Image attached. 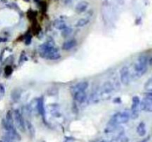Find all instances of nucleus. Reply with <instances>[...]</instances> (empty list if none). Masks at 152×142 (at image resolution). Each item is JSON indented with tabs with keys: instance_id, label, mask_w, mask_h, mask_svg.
Instances as JSON below:
<instances>
[{
	"instance_id": "1",
	"label": "nucleus",
	"mask_w": 152,
	"mask_h": 142,
	"mask_svg": "<svg viewBox=\"0 0 152 142\" xmlns=\"http://www.w3.org/2000/svg\"><path fill=\"white\" fill-rule=\"evenodd\" d=\"M131 118V115L129 112L127 111H124V112H117V113L114 114L111 118L110 119L109 124L111 127H114V126L119 125L121 124H126L129 121Z\"/></svg>"
},
{
	"instance_id": "2",
	"label": "nucleus",
	"mask_w": 152,
	"mask_h": 142,
	"mask_svg": "<svg viewBox=\"0 0 152 142\" xmlns=\"http://www.w3.org/2000/svg\"><path fill=\"white\" fill-rule=\"evenodd\" d=\"M148 58L146 56H140L134 64L135 73L138 77L143 75L148 70Z\"/></svg>"
},
{
	"instance_id": "3",
	"label": "nucleus",
	"mask_w": 152,
	"mask_h": 142,
	"mask_svg": "<svg viewBox=\"0 0 152 142\" xmlns=\"http://www.w3.org/2000/svg\"><path fill=\"white\" fill-rule=\"evenodd\" d=\"M13 120L16 124V127L20 131L25 132V123L24 121V118L22 117V115L19 110L16 109L13 112Z\"/></svg>"
},
{
	"instance_id": "4",
	"label": "nucleus",
	"mask_w": 152,
	"mask_h": 142,
	"mask_svg": "<svg viewBox=\"0 0 152 142\" xmlns=\"http://www.w3.org/2000/svg\"><path fill=\"white\" fill-rule=\"evenodd\" d=\"M140 104V99L138 96H134L132 99V112H131V118L132 119H136L139 116V109Z\"/></svg>"
},
{
	"instance_id": "5",
	"label": "nucleus",
	"mask_w": 152,
	"mask_h": 142,
	"mask_svg": "<svg viewBox=\"0 0 152 142\" xmlns=\"http://www.w3.org/2000/svg\"><path fill=\"white\" fill-rule=\"evenodd\" d=\"M113 91H114V87H113L112 83L110 81H106L102 84L100 96L104 99H108L112 94Z\"/></svg>"
},
{
	"instance_id": "6",
	"label": "nucleus",
	"mask_w": 152,
	"mask_h": 142,
	"mask_svg": "<svg viewBox=\"0 0 152 142\" xmlns=\"http://www.w3.org/2000/svg\"><path fill=\"white\" fill-rule=\"evenodd\" d=\"M120 81L124 85H128L130 81V73H129V67L126 66L123 67L120 70Z\"/></svg>"
},
{
	"instance_id": "7",
	"label": "nucleus",
	"mask_w": 152,
	"mask_h": 142,
	"mask_svg": "<svg viewBox=\"0 0 152 142\" xmlns=\"http://www.w3.org/2000/svg\"><path fill=\"white\" fill-rule=\"evenodd\" d=\"M140 109L145 112H152V101L144 98L140 104Z\"/></svg>"
},
{
	"instance_id": "8",
	"label": "nucleus",
	"mask_w": 152,
	"mask_h": 142,
	"mask_svg": "<svg viewBox=\"0 0 152 142\" xmlns=\"http://www.w3.org/2000/svg\"><path fill=\"white\" fill-rule=\"evenodd\" d=\"M42 56L46 59H50V60H56V59L60 58V54L58 53V50L56 48L53 49V50L48 52V53H44V54H42Z\"/></svg>"
},
{
	"instance_id": "9",
	"label": "nucleus",
	"mask_w": 152,
	"mask_h": 142,
	"mask_svg": "<svg viewBox=\"0 0 152 142\" xmlns=\"http://www.w3.org/2000/svg\"><path fill=\"white\" fill-rule=\"evenodd\" d=\"M87 99L86 91H77L74 93V99L79 103H83Z\"/></svg>"
},
{
	"instance_id": "10",
	"label": "nucleus",
	"mask_w": 152,
	"mask_h": 142,
	"mask_svg": "<svg viewBox=\"0 0 152 142\" xmlns=\"http://www.w3.org/2000/svg\"><path fill=\"white\" fill-rule=\"evenodd\" d=\"M88 87V81H82V82L78 83L74 87V93H76L77 91H86Z\"/></svg>"
},
{
	"instance_id": "11",
	"label": "nucleus",
	"mask_w": 152,
	"mask_h": 142,
	"mask_svg": "<svg viewBox=\"0 0 152 142\" xmlns=\"http://www.w3.org/2000/svg\"><path fill=\"white\" fill-rule=\"evenodd\" d=\"M88 6V3L86 1H80L77 4V5L76 6V11L77 13H83L85 10L87 9Z\"/></svg>"
},
{
	"instance_id": "12",
	"label": "nucleus",
	"mask_w": 152,
	"mask_h": 142,
	"mask_svg": "<svg viewBox=\"0 0 152 142\" xmlns=\"http://www.w3.org/2000/svg\"><path fill=\"white\" fill-rule=\"evenodd\" d=\"M37 110H38L39 113L44 116L45 113V106H44V101H43L42 98H40L37 100Z\"/></svg>"
},
{
	"instance_id": "13",
	"label": "nucleus",
	"mask_w": 152,
	"mask_h": 142,
	"mask_svg": "<svg viewBox=\"0 0 152 142\" xmlns=\"http://www.w3.org/2000/svg\"><path fill=\"white\" fill-rule=\"evenodd\" d=\"M77 44V41L75 39H71L68 41H65L62 45V49L65 50H69L75 47Z\"/></svg>"
},
{
	"instance_id": "14",
	"label": "nucleus",
	"mask_w": 152,
	"mask_h": 142,
	"mask_svg": "<svg viewBox=\"0 0 152 142\" xmlns=\"http://www.w3.org/2000/svg\"><path fill=\"white\" fill-rule=\"evenodd\" d=\"M137 132L138 135H139L140 136L145 135V134H146V127H145V123H140L137 128Z\"/></svg>"
},
{
	"instance_id": "15",
	"label": "nucleus",
	"mask_w": 152,
	"mask_h": 142,
	"mask_svg": "<svg viewBox=\"0 0 152 142\" xmlns=\"http://www.w3.org/2000/svg\"><path fill=\"white\" fill-rule=\"evenodd\" d=\"M53 26L56 29L58 30H63L66 28V24L64 21L62 20H56L53 23Z\"/></svg>"
},
{
	"instance_id": "16",
	"label": "nucleus",
	"mask_w": 152,
	"mask_h": 142,
	"mask_svg": "<svg viewBox=\"0 0 152 142\" xmlns=\"http://www.w3.org/2000/svg\"><path fill=\"white\" fill-rule=\"evenodd\" d=\"M26 125H27V128H28V132H29L30 135H31V136H34V135H35V129H34L33 124H31L30 121H27Z\"/></svg>"
},
{
	"instance_id": "17",
	"label": "nucleus",
	"mask_w": 152,
	"mask_h": 142,
	"mask_svg": "<svg viewBox=\"0 0 152 142\" xmlns=\"http://www.w3.org/2000/svg\"><path fill=\"white\" fill-rule=\"evenodd\" d=\"M88 19H80V20L77 22L75 26L77 27V28H83V27L86 26V25L88 23Z\"/></svg>"
},
{
	"instance_id": "18",
	"label": "nucleus",
	"mask_w": 152,
	"mask_h": 142,
	"mask_svg": "<svg viewBox=\"0 0 152 142\" xmlns=\"http://www.w3.org/2000/svg\"><path fill=\"white\" fill-rule=\"evenodd\" d=\"M6 121H7L10 124H13V122H14V120H13V116L12 115V112L10 111H8L7 112V115H6Z\"/></svg>"
},
{
	"instance_id": "19",
	"label": "nucleus",
	"mask_w": 152,
	"mask_h": 142,
	"mask_svg": "<svg viewBox=\"0 0 152 142\" xmlns=\"http://www.w3.org/2000/svg\"><path fill=\"white\" fill-rule=\"evenodd\" d=\"M71 32H72V29H71L70 28H68V27H66L65 29L62 30V36H64V37H66V36H69L70 34L71 33Z\"/></svg>"
},
{
	"instance_id": "20",
	"label": "nucleus",
	"mask_w": 152,
	"mask_h": 142,
	"mask_svg": "<svg viewBox=\"0 0 152 142\" xmlns=\"http://www.w3.org/2000/svg\"><path fill=\"white\" fill-rule=\"evenodd\" d=\"M12 68H11V67H10V66H7L5 67V69H4V72H5V73H6V75H10V74H11V72H12Z\"/></svg>"
},
{
	"instance_id": "21",
	"label": "nucleus",
	"mask_w": 152,
	"mask_h": 142,
	"mask_svg": "<svg viewBox=\"0 0 152 142\" xmlns=\"http://www.w3.org/2000/svg\"><path fill=\"white\" fill-rule=\"evenodd\" d=\"M144 98L146 99H148V100L152 101V92H147V93L145 94Z\"/></svg>"
},
{
	"instance_id": "22",
	"label": "nucleus",
	"mask_w": 152,
	"mask_h": 142,
	"mask_svg": "<svg viewBox=\"0 0 152 142\" xmlns=\"http://www.w3.org/2000/svg\"><path fill=\"white\" fill-rule=\"evenodd\" d=\"M0 142H13L12 141H9V140H6V139L3 138L2 140H0Z\"/></svg>"
},
{
	"instance_id": "23",
	"label": "nucleus",
	"mask_w": 152,
	"mask_h": 142,
	"mask_svg": "<svg viewBox=\"0 0 152 142\" xmlns=\"http://www.w3.org/2000/svg\"><path fill=\"white\" fill-rule=\"evenodd\" d=\"M7 41L6 38H0V42H4V41Z\"/></svg>"
}]
</instances>
